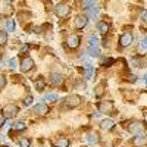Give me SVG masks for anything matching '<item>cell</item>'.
<instances>
[{
	"mask_svg": "<svg viewBox=\"0 0 147 147\" xmlns=\"http://www.w3.org/2000/svg\"><path fill=\"white\" fill-rule=\"evenodd\" d=\"M18 115V107L15 105H7L2 109V116L5 119H12Z\"/></svg>",
	"mask_w": 147,
	"mask_h": 147,
	"instance_id": "cell-1",
	"label": "cell"
},
{
	"mask_svg": "<svg viewBox=\"0 0 147 147\" xmlns=\"http://www.w3.org/2000/svg\"><path fill=\"white\" fill-rule=\"evenodd\" d=\"M34 68V60L31 57H24L21 62V71L22 72H28Z\"/></svg>",
	"mask_w": 147,
	"mask_h": 147,
	"instance_id": "cell-2",
	"label": "cell"
},
{
	"mask_svg": "<svg viewBox=\"0 0 147 147\" xmlns=\"http://www.w3.org/2000/svg\"><path fill=\"white\" fill-rule=\"evenodd\" d=\"M132 40H134V35H132L131 32H125V34H122V35H121L119 44H121L122 47H127V46H129V44L132 43Z\"/></svg>",
	"mask_w": 147,
	"mask_h": 147,
	"instance_id": "cell-3",
	"label": "cell"
},
{
	"mask_svg": "<svg viewBox=\"0 0 147 147\" xmlns=\"http://www.w3.org/2000/svg\"><path fill=\"white\" fill-rule=\"evenodd\" d=\"M69 6H66V5H57L56 6V13L59 15V16H62V18H65V16H68L69 15Z\"/></svg>",
	"mask_w": 147,
	"mask_h": 147,
	"instance_id": "cell-4",
	"label": "cell"
},
{
	"mask_svg": "<svg viewBox=\"0 0 147 147\" xmlns=\"http://www.w3.org/2000/svg\"><path fill=\"white\" fill-rule=\"evenodd\" d=\"M80 103H81V97L77 96V94H74V96L68 97V100H66V105H68L69 107H77Z\"/></svg>",
	"mask_w": 147,
	"mask_h": 147,
	"instance_id": "cell-5",
	"label": "cell"
},
{
	"mask_svg": "<svg viewBox=\"0 0 147 147\" xmlns=\"http://www.w3.org/2000/svg\"><path fill=\"white\" fill-rule=\"evenodd\" d=\"M147 143V137L144 136V134H137V136L136 137H134L132 138V144L134 146H143V144H146Z\"/></svg>",
	"mask_w": 147,
	"mask_h": 147,
	"instance_id": "cell-6",
	"label": "cell"
},
{
	"mask_svg": "<svg viewBox=\"0 0 147 147\" xmlns=\"http://www.w3.org/2000/svg\"><path fill=\"white\" fill-rule=\"evenodd\" d=\"M87 22H88V18L87 16H78L77 19H75V28L77 30H82L85 25H87Z\"/></svg>",
	"mask_w": 147,
	"mask_h": 147,
	"instance_id": "cell-7",
	"label": "cell"
},
{
	"mask_svg": "<svg viewBox=\"0 0 147 147\" xmlns=\"http://www.w3.org/2000/svg\"><path fill=\"white\" fill-rule=\"evenodd\" d=\"M128 131L132 132V134H140L143 131V127L140 122H131V124L128 125Z\"/></svg>",
	"mask_w": 147,
	"mask_h": 147,
	"instance_id": "cell-8",
	"label": "cell"
},
{
	"mask_svg": "<svg viewBox=\"0 0 147 147\" xmlns=\"http://www.w3.org/2000/svg\"><path fill=\"white\" fill-rule=\"evenodd\" d=\"M112 107H113V103H112V102H103V103L99 105L100 112H105V113H110Z\"/></svg>",
	"mask_w": 147,
	"mask_h": 147,
	"instance_id": "cell-9",
	"label": "cell"
},
{
	"mask_svg": "<svg viewBox=\"0 0 147 147\" xmlns=\"http://www.w3.org/2000/svg\"><path fill=\"white\" fill-rule=\"evenodd\" d=\"M80 35H71L69 37V40H68V44H69V47L71 49H77L78 46H80Z\"/></svg>",
	"mask_w": 147,
	"mask_h": 147,
	"instance_id": "cell-10",
	"label": "cell"
},
{
	"mask_svg": "<svg viewBox=\"0 0 147 147\" xmlns=\"http://www.w3.org/2000/svg\"><path fill=\"white\" fill-rule=\"evenodd\" d=\"M113 127H115V122H113L112 119H103L102 124H100V128H102V129H106V131L112 129Z\"/></svg>",
	"mask_w": 147,
	"mask_h": 147,
	"instance_id": "cell-11",
	"label": "cell"
},
{
	"mask_svg": "<svg viewBox=\"0 0 147 147\" xmlns=\"http://www.w3.org/2000/svg\"><path fill=\"white\" fill-rule=\"evenodd\" d=\"M50 81H52V84H53V85H59V84H62L63 78H62V75H60V74L53 72L52 75H50Z\"/></svg>",
	"mask_w": 147,
	"mask_h": 147,
	"instance_id": "cell-12",
	"label": "cell"
},
{
	"mask_svg": "<svg viewBox=\"0 0 147 147\" xmlns=\"http://www.w3.org/2000/svg\"><path fill=\"white\" fill-rule=\"evenodd\" d=\"M34 112L35 113H38V115H44V113H47L49 112V107L46 106V105H35V107H34Z\"/></svg>",
	"mask_w": 147,
	"mask_h": 147,
	"instance_id": "cell-13",
	"label": "cell"
},
{
	"mask_svg": "<svg viewBox=\"0 0 147 147\" xmlns=\"http://www.w3.org/2000/svg\"><path fill=\"white\" fill-rule=\"evenodd\" d=\"M55 147H69V140L68 138H60L56 141Z\"/></svg>",
	"mask_w": 147,
	"mask_h": 147,
	"instance_id": "cell-14",
	"label": "cell"
},
{
	"mask_svg": "<svg viewBox=\"0 0 147 147\" xmlns=\"http://www.w3.org/2000/svg\"><path fill=\"white\" fill-rule=\"evenodd\" d=\"M25 128H27V125H25V122H24V121H18L16 124L13 125V131H22Z\"/></svg>",
	"mask_w": 147,
	"mask_h": 147,
	"instance_id": "cell-15",
	"label": "cell"
},
{
	"mask_svg": "<svg viewBox=\"0 0 147 147\" xmlns=\"http://www.w3.org/2000/svg\"><path fill=\"white\" fill-rule=\"evenodd\" d=\"M44 87H46V82H44V80L38 78V80L35 81V88L38 90V91H43V90H44Z\"/></svg>",
	"mask_w": 147,
	"mask_h": 147,
	"instance_id": "cell-16",
	"label": "cell"
},
{
	"mask_svg": "<svg viewBox=\"0 0 147 147\" xmlns=\"http://www.w3.org/2000/svg\"><path fill=\"white\" fill-rule=\"evenodd\" d=\"M97 28H99V31H100L102 34H106V32H107V30H109V25H107L106 22H99Z\"/></svg>",
	"mask_w": 147,
	"mask_h": 147,
	"instance_id": "cell-17",
	"label": "cell"
},
{
	"mask_svg": "<svg viewBox=\"0 0 147 147\" xmlns=\"http://www.w3.org/2000/svg\"><path fill=\"white\" fill-rule=\"evenodd\" d=\"M94 5V0H81V6L84 9H90Z\"/></svg>",
	"mask_w": 147,
	"mask_h": 147,
	"instance_id": "cell-18",
	"label": "cell"
},
{
	"mask_svg": "<svg viewBox=\"0 0 147 147\" xmlns=\"http://www.w3.org/2000/svg\"><path fill=\"white\" fill-rule=\"evenodd\" d=\"M103 93H105V90H103V84H99V85L96 87L94 94H96V97H102V96H103Z\"/></svg>",
	"mask_w": 147,
	"mask_h": 147,
	"instance_id": "cell-19",
	"label": "cell"
},
{
	"mask_svg": "<svg viewBox=\"0 0 147 147\" xmlns=\"http://www.w3.org/2000/svg\"><path fill=\"white\" fill-rule=\"evenodd\" d=\"M6 30H7V31H13V30H15V21H13V19L6 21Z\"/></svg>",
	"mask_w": 147,
	"mask_h": 147,
	"instance_id": "cell-20",
	"label": "cell"
},
{
	"mask_svg": "<svg viewBox=\"0 0 147 147\" xmlns=\"http://www.w3.org/2000/svg\"><path fill=\"white\" fill-rule=\"evenodd\" d=\"M140 52H141V55L147 53V38L143 40V41L140 43Z\"/></svg>",
	"mask_w": 147,
	"mask_h": 147,
	"instance_id": "cell-21",
	"label": "cell"
},
{
	"mask_svg": "<svg viewBox=\"0 0 147 147\" xmlns=\"http://www.w3.org/2000/svg\"><path fill=\"white\" fill-rule=\"evenodd\" d=\"M87 141H88V143H91V144H94V143L99 141V137H97V134H91V136H88V137H87Z\"/></svg>",
	"mask_w": 147,
	"mask_h": 147,
	"instance_id": "cell-22",
	"label": "cell"
},
{
	"mask_svg": "<svg viewBox=\"0 0 147 147\" xmlns=\"http://www.w3.org/2000/svg\"><path fill=\"white\" fill-rule=\"evenodd\" d=\"M19 147H30V144H31V141L28 140V138H22V140H19Z\"/></svg>",
	"mask_w": 147,
	"mask_h": 147,
	"instance_id": "cell-23",
	"label": "cell"
},
{
	"mask_svg": "<svg viewBox=\"0 0 147 147\" xmlns=\"http://www.w3.org/2000/svg\"><path fill=\"white\" fill-rule=\"evenodd\" d=\"M7 41V35L5 31H0V44H5Z\"/></svg>",
	"mask_w": 147,
	"mask_h": 147,
	"instance_id": "cell-24",
	"label": "cell"
},
{
	"mask_svg": "<svg viewBox=\"0 0 147 147\" xmlns=\"http://www.w3.org/2000/svg\"><path fill=\"white\" fill-rule=\"evenodd\" d=\"M46 100H47V102H56V100H57V96H55V94H47V96H46Z\"/></svg>",
	"mask_w": 147,
	"mask_h": 147,
	"instance_id": "cell-25",
	"label": "cell"
},
{
	"mask_svg": "<svg viewBox=\"0 0 147 147\" xmlns=\"http://www.w3.org/2000/svg\"><path fill=\"white\" fill-rule=\"evenodd\" d=\"M102 63H103L105 66H110V63H113V59H110V57L103 59V60H102Z\"/></svg>",
	"mask_w": 147,
	"mask_h": 147,
	"instance_id": "cell-26",
	"label": "cell"
},
{
	"mask_svg": "<svg viewBox=\"0 0 147 147\" xmlns=\"http://www.w3.org/2000/svg\"><path fill=\"white\" fill-rule=\"evenodd\" d=\"M32 103V96H27L25 97V102H24V105H25V106H30Z\"/></svg>",
	"mask_w": 147,
	"mask_h": 147,
	"instance_id": "cell-27",
	"label": "cell"
},
{
	"mask_svg": "<svg viewBox=\"0 0 147 147\" xmlns=\"http://www.w3.org/2000/svg\"><path fill=\"white\" fill-rule=\"evenodd\" d=\"M5 85H6V78L3 75H0V90H2Z\"/></svg>",
	"mask_w": 147,
	"mask_h": 147,
	"instance_id": "cell-28",
	"label": "cell"
},
{
	"mask_svg": "<svg viewBox=\"0 0 147 147\" xmlns=\"http://www.w3.org/2000/svg\"><path fill=\"white\" fill-rule=\"evenodd\" d=\"M15 63H16L15 59H10V60H9V66H10V68H15V66H16Z\"/></svg>",
	"mask_w": 147,
	"mask_h": 147,
	"instance_id": "cell-29",
	"label": "cell"
},
{
	"mask_svg": "<svg viewBox=\"0 0 147 147\" xmlns=\"http://www.w3.org/2000/svg\"><path fill=\"white\" fill-rule=\"evenodd\" d=\"M141 18H143L144 21H147V10H143V12H141Z\"/></svg>",
	"mask_w": 147,
	"mask_h": 147,
	"instance_id": "cell-30",
	"label": "cell"
},
{
	"mask_svg": "<svg viewBox=\"0 0 147 147\" xmlns=\"http://www.w3.org/2000/svg\"><path fill=\"white\" fill-rule=\"evenodd\" d=\"M3 124H5V118H3V116H0V127H2Z\"/></svg>",
	"mask_w": 147,
	"mask_h": 147,
	"instance_id": "cell-31",
	"label": "cell"
},
{
	"mask_svg": "<svg viewBox=\"0 0 147 147\" xmlns=\"http://www.w3.org/2000/svg\"><path fill=\"white\" fill-rule=\"evenodd\" d=\"M144 122L147 124V112H144Z\"/></svg>",
	"mask_w": 147,
	"mask_h": 147,
	"instance_id": "cell-32",
	"label": "cell"
},
{
	"mask_svg": "<svg viewBox=\"0 0 147 147\" xmlns=\"http://www.w3.org/2000/svg\"><path fill=\"white\" fill-rule=\"evenodd\" d=\"M5 2H12V0H5Z\"/></svg>",
	"mask_w": 147,
	"mask_h": 147,
	"instance_id": "cell-33",
	"label": "cell"
},
{
	"mask_svg": "<svg viewBox=\"0 0 147 147\" xmlns=\"http://www.w3.org/2000/svg\"><path fill=\"white\" fill-rule=\"evenodd\" d=\"M146 84H147V75H146Z\"/></svg>",
	"mask_w": 147,
	"mask_h": 147,
	"instance_id": "cell-34",
	"label": "cell"
}]
</instances>
